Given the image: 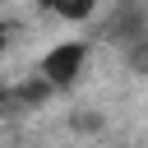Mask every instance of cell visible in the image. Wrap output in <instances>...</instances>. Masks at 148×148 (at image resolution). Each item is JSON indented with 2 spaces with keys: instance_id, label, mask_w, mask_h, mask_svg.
<instances>
[{
  "instance_id": "6da1fadb",
  "label": "cell",
  "mask_w": 148,
  "mask_h": 148,
  "mask_svg": "<svg viewBox=\"0 0 148 148\" xmlns=\"http://www.w3.org/2000/svg\"><path fill=\"white\" fill-rule=\"evenodd\" d=\"M83 65H88V42L83 37H65V42H56V46L42 51L37 74L51 83V92H69L83 79Z\"/></svg>"
},
{
  "instance_id": "7a4b0ae2",
  "label": "cell",
  "mask_w": 148,
  "mask_h": 148,
  "mask_svg": "<svg viewBox=\"0 0 148 148\" xmlns=\"http://www.w3.org/2000/svg\"><path fill=\"white\" fill-rule=\"evenodd\" d=\"M143 28H148V18H143L139 9H116V18H111V28H106V37L125 46V42H130V37H139Z\"/></svg>"
},
{
  "instance_id": "3957f363",
  "label": "cell",
  "mask_w": 148,
  "mask_h": 148,
  "mask_svg": "<svg viewBox=\"0 0 148 148\" xmlns=\"http://www.w3.org/2000/svg\"><path fill=\"white\" fill-rule=\"evenodd\" d=\"M51 5V14H60L65 23H88L92 14H97V0H46Z\"/></svg>"
},
{
  "instance_id": "277c9868",
  "label": "cell",
  "mask_w": 148,
  "mask_h": 148,
  "mask_svg": "<svg viewBox=\"0 0 148 148\" xmlns=\"http://www.w3.org/2000/svg\"><path fill=\"white\" fill-rule=\"evenodd\" d=\"M125 65H130L134 74H148V28L125 42Z\"/></svg>"
},
{
  "instance_id": "5b68a950",
  "label": "cell",
  "mask_w": 148,
  "mask_h": 148,
  "mask_svg": "<svg viewBox=\"0 0 148 148\" xmlns=\"http://www.w3.org/2000/svg\"><path fill=\"white\" fill-rule=\"evenodd\" d=\"M9 37H14V23H9V18H0V51L9 46Z\"/></svg>"
}]
</instances>
